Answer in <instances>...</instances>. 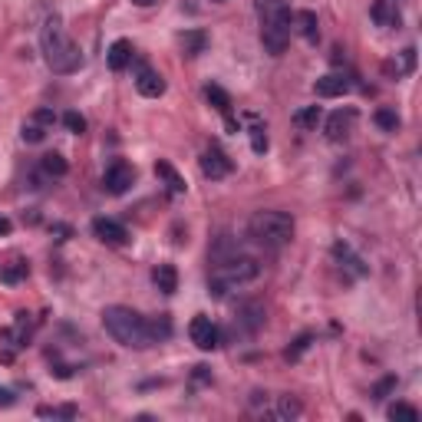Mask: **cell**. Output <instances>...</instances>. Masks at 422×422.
Returning a JSON list of instances; mask_svg holds the SVG:
<instances>
[{
	"mask_svg": "<svg viewBox=\"0 0 422 422\" xmlns=\"http://www.w3.org/2000/svg\"><path fill=\"white\" fill-rule=\"evenodd\" d=\"M93 234H96V241L109 244V248H126L129 244L126 224H119L116 218H93Z\"/></svg>",
	"mask_w": 422,
	"mask_h": 422,
	"instance_id": "cell-8",
	"label": "cell"
},
{
	"mask_svg": "<svg viewBox=\"0 0 422 422\" xmlns=\"http://www.w3.org/2000/svg\"><path fill=\"white\" fill-rule=\"evenodd\" d=\"M248 136H251V149H254V156H264V152H267V129H264V126L254 122Z\"/></svg>",
	"mask_w": 422,
	"mask_h": 422,
	"instance_id": "cell-31",
	"label": "cell"
},
{
	"mask_svg": "<svg viewBox=\"0 0 422 422\" xmlns=\"http://www.w3.org/2000/svg\"><path fill=\"white\" fill-rule=\"evenodd\" d=\"M311 340H313L311 333L297 336V340H293V346H291V350H287V360H301V353H303V350H307V346H311Z\"/></svg>",
	"mask_w": 422,
	"mask_h": 422,
	"instance_id": "cell-34",
	"label": "cell"
},
{
	"mask_svg": "<svg viewBox=\"0 0 422 422\" xmlns=\"http://www.w3.org/2000/svg\"><path fill=\"white\" fill-rule=\"evenodd\" d=\"M63 126H66L73 136H83V132H86V116H79V112H66V116H63Z\"/></svg>",
	"mask_w": 422,
	"mask_h": 422,
	"instance_id": "cell-32",
	"label": "cell"
},
{
	"mask_svg": "<svg viewBox=\"0 0 422 422\" xmlns=\"http://www.w3.org/2000/svg\"><path fill=\"white\" fill-rule=\"evenodd\" d=\"M103 327L106 333L116 340V343L129 346V350H146L152 346V336H149V320L142 317L132 307H122V303H112L103 311Z\"/></svg>",
	"mask_w": 422,
	"mask_h": 422,
	"instance_id": "cell-2",
	"label": "cell"
},
{
	"mask_svg": "<svg viewBox=\"0 0 422 422\" xmlns=\"http://www.w3.org/2000/svg\"><path fill=\"white\" fill-rule=\"evenodd\" d=\"M416 69V46H406L403 50V73H413Z\"/></svg>",
	"mask_w": 422,
	"mask_h": 422,
	"instance_id": "cell-35",
	"label": "cell"
},
{
	"mask_svg": "<svg viewBox=\"0 0 422 422\" xmlns=\"http://www.w3.org/2000/svg\"><path fill=\"white\" fill-rule=\"evenodd\" d=\"M152 281H156V287L162 293L179 291V271H175V264H159L156 271H152Z\"/></svg>",
	"mask_w": 422,
	"mask_h": 422,
	"instance_id": "cell-20",
	"label": "cell"
},
{
	"mask_svg": "<svg viewBox=\"0 0 422 422\" xmlns=\"http://www.w3.org/2000/svg\"><path fill=\"white\" fill-rule=\"evenodd\" d=\"M189 336H191V343L199 346V350H205V353H211V350H218V346H221V330H218V323L211 317H205V313L191 317Z\"/></svg>",
	"mask_w": 422,
	"mask_h": 422,
	"instance_id": "cell-6",
	"label": "cell"
},
{
	"mask_svg": "<svg viewBox=\"0 0 422 422\" xmlns=\"http://www.w3.org/2000/svg\"><path fill=\"white\" fill-rule=\"evenodd\" d=\"M40 419H76V406H40Z\"/></svg>",
	"mask_w": 422,
	"mask_h": 422,
	"instance_id": "cell-28",
	"label": "cell"
},
{
	"mask_svg": "<svg viewBox=\"0 0 422 422\" xmlns=\"http://www.w3.org/2000/svg\"><path fill=\"white\" fill-rule=\"evenodd\" d=\"M234 327H241L244 336H254L261 327H264V307H258V303H241V307H238Z\"/></svg>",
	"mask_w": 422,
	"mask_h": 422,
	"instance_id": "cell-15",
	"label": "cell"
},
{
	"mask_svg": "<svg viewBox=\"0 0 422 422\" xmlns=\"http://www.w3.org/2000/svg\"><path fill=\"white\" fill-rule=\"evenodd\" d=\"M323 122V109L320 106H303V109L293 112V126L307 132H317V126Z\"/></svg>",
	"mask_w": 422,
	"mask_h": 422,
	"instance_id": "cell-21",
	"label": "cell"
},
{
	"mask_svg": "<svg viewBox=\"0 0 422 422\" xmlns=\"http://www.w3.org/2000/svg\"><path fill=\"white\" fill-rule=\"evenodd\" d=\"M53 122H56V116H53V109H36L30 119L24 122V129H20V136H24V142H30V146H40L46 139V132L53 129Z\"/></svg>",
	"mask_w": 422,
	"mask_h": 422,
	"instance_id": "cell-9",
	"label": "cell"
},
{
	"mask_svg": "<svg viewBox=\"0 0 422 422\" xmlns=\"http://www.w3.org/2000/svg\"><path fill=\"white\" fill-rule=\"evenodd\" d=\"M26 274H30V264H26L24 258L0 261V284L17 287V284H24V281H26Z\"/></svg>",
	"mask_w": 422,
	"mask_h": 422,
	"instance_id": "cell-18",
	"label": "cell"
},
{
	"mask_svg": "<svg viewBox=\"0 0 422 422\" xmlns=\"http://www.w3.org/2000/svg\"><path fill=\"white\" fill-rule=\"evenodd\" d=\"M136 60V50H132L129 40H112V46L106 50V63H109L112 73H126Z\"/></svg>",
	"mask_w": 422,
	"mask_h": 422,
	"instance_id": "cell-14",
	"label": "cell"
},
{
	"mask_svg": "<svg viewBox=\"0 0 422 422\" xmlns=\"http://www.w3.org/2000/svg\"><path fill=\"white\" fill-rule=\"evenodd\" d=\"M136 89L139 96H146V99H159L165 93V79L159 69H152L149 63H139L136 66Z\"/></svg>",
	"mask_w": 422,
	"mask_h": 422,
	"instance_id": "cell-11",
	"label": "cell"
},
{
	"mask_svg": "<svg viewBox=\"0 0 422 422\" xmlns=\"http://www.w3.org/2000/svg\"><path fill=\"white\" fill-rule=\"evenodd\" d=\"M301 413H303V406L297 403V399H291V396H277L274 409H271L267 416H274V419H297Z\"/></svg>",
	"mask_w": 422,
	"mask_h": 422,
	"instance_id": "cell-26",
	"label": "cell"
},
{
	"mask_svg": "<svg viewBox=\"0 0 422 422\" xmlns=\"http://www.w3.org/2000/svg\"><path fill=\"white\" fill-rule=\"evenodd\" d=\"M353 89V83L343 76V73H327V76H320L317 83H313V93L320 96V99H336V96H346Z\"/></svg>",
	"mask_w": 422,
	"mask_h": 422,
	"instance_id": "cell-13",
	"label": "cell"
},
{
	"mask_svg": "<svg viewBox=\"0 0 422 422\" xmlns=\"http://www.w3.org/2000/svg\"><path fill=\"white\" fill-rule=\"evenodd\" d=\"M205 99H208V103H211V106H215L218 112H221L224 119L231 116V96L224 93L221 86H215V83H208V86H205Z\"/></svg>",
	"mask_w": 422,
	"mask_h": 422,
	"instance_id": "cell-25",
	"label": "cell"
},
{
	"mask_svg": "<svg viewBox=\"0 0 422 422\" xmlns=\"http://www.w3.org/2000/svg\"><path fill=\"white\" fill-rule=\"evenodd\" d=\"M333 254H336V261H340V264L353 271V277H363V274H366V267H363V261L353 254V248H350V244L340 241V244L333 248Z\"/></svg>",
	"mask_w": 422,
	"mask_h": 422,
	"instance_id": "cell-24",
	"label": "cell"
},
{
	"mask_svg": "<svg viewBox=\"0 0 422 422\" xmlns=\"http://www.w3.org/2000/svg\"><path fill=\"white\" fill-rule=\"evenodd\" d=\"M201 175H205V179H211V181H221V179H228V175H231V159L224 156L221 149L218 146H211V149H205V152H201Z\"/></svg>",
	"mask_w": 422,
	"mask_h": 422,
	"instance_id": "cell-10",
	"label": "cell"
},
{
	"mask_svg": "<svg viewBox=\"0 0 422 422\" xmlns=\"http://www.w3.org/2000/svg\"><path fill=\"white\" fill-rule=\"evenodd\" d=\"M205 46H208L205 30H185V34H181V50H185V56H201Z\"/></svg>",
	"mask_w": 422,
	"mask_h": 422,
	"instance_id": "cell-22",
	"label": "cell"
},
{
	"mask_svg": "<svg viewBox=\"0 0 422 422\" xmlns=\"http://www.w3.org/2000/svg\"><path fill=\"white\" fill-rule=\"evenodd\" d=\"M132 181H136V169H132L129 162L116 159V162L106 165V172H103V189L109 191V195H126V191L132 189Z\"/></svg>",
	"mask_w": 422,
	"mask_h": 422,
	"instance_id": "cell-7",
	"label": "cell"
},
{
	"mask_svg": "<svg viewBox=\"0 0 422 422\" xmlns=\"http://www.w3.org/2000/svg\"><path fill=\"white\" fill-rule=\"evenodd\" d=\"M50 234H53V241H66L69 234H73V228H69V224H53Z\"/></svg>",
	"mask_w": 422,
	"mask_h": 422,
	"instance_id": "cell-36",
	"label": "cell"
},
{
	"mask_svg": "<svg viewBox=\"0 0 422 422\" xmlns=\"http://www.w3.org/2000/svg\"><path fill=\"white\" fill-rule=\"evenodd\" d=\"M261 17V44L271 56H281L291 44V10L284 0H254Z\"/></svg>",
	"mask_w": 422,
	"mask_h": 422,
	"instance_id": "cell-3",
	"label": "cell"
},
{
	"mask_svg": "<svg viewBox=\"0 0 422 422\" xmlns=\"http://www.w3.org/2000/svg\"><path fill=\"white\" fill-rule=\"evenodd\" d=\"M399 386V379L396 376H386V379H379L376 386H373V399H386L393 389Z\"/></svg>",
	"mask_w": 422,
	"mask_h": 422,
	"instance_id": "cell-33",
	"label": "cell"
},
{
	"mask_svg": "<svg viewBox=\"0 0 422 422\" xmlns=\"http://www.w3.org/2000/svg\"><path fill=\"white\" fill-rule=\"evenodd\" d=\"M248 231L258 244L277 251V248H284V244H291L293 218L287 215V211H258V215L248 221Z\"/></svg>",
	"mask_w": 422,
	"mask_h": 422,
	"instance_id": "cell-5",
	"label": "cell"
},
{
	"mask_svg": "<svg viewBox=\"0 0 422 422\" xmlns=\"http://www.w3.org/2000/svg\"><path fill=\"white\" fill-rule=\"evenodd\" d=\"M353 122H356V109H336L333 116H327V126H323V132H327L330 142H343L350 132H353Z\"/></svg>",
	"mask_w": 422,
	"mask_h": 422,
	"instance_id": "cell-12",
	"label": "cell"
},
{
	"mask_svg": "<svg viewBox=\"0 0 422 422\" xmlns=\"http://www.w3.org/2000/svg\"><path fill=\"white\" fill-rule=\"evenodd\" d=\"M291 24L297 26V34H301L307 44H317L320 40V24H317V14H313V10H297L291 17Z\"/></svg>",
	"mask_w": 422,
	"mask_h": 422,
	"instance_id": "cell-19",
	"label": "cell"
},
{
	"mask_svg": "<svg viewBox=\"0 0 422 422\" xmlns=\"http://www.w3.org/2000/svg\"><path fill=\"white\" fill-rule=\"evenodd\" d=\"M10 231H14V224H10V218H4V215H0V238H7Z\"/></svg>",
	"mask_w": 422,
	"mask_h": 422,
	"instance_id": "cell-37",
	"label": "cell"
},
{
	"mask_svg": "<svg viewBox=\"0 0 422 422\" xmlns=\"http://www.w3.org/2000/svg\"><path fill=\"white\" fill-rule=\"evenodd\" d=\"M132 4H136V7H152L156 0H132Z\"/></svg>",
	"mask_w": 422,
	"mask_h": 422,
	"instance_id": "cell-39",
	"label": "cell"
},
{
	"mask_svg": "<svg viewBox=\"0 0 422 422\" xmlns=\"http://www.w3.org/2000/svg\"><path fill=\"white\" fill-rule=\"evenodd\" d=\"M0 406H14V393L0 386Z\"/></svg>",
	"mask_w": 422,
	"mask_h": 422,
	"instance_id": "cell-38",
	"label": "cell"
},
{
	"mask_svg": "<svg viewBox=\"0 0 422 422\" xmlns=\"http://www.w3.org/2000/svg\"><path fill=\"white\" fill-rule=\"evenodd\" d=\"M258 277H261V261L238 251V254H228V258H221L215 264V274L208 281V293L224 297L228 291L251 284V281H258Z\"/></svg>",
	"mask_w": 422,
	"mask_h": 422,
	"instance_id": "cell-4",
	"label": "cell"
},
{
	"mask_svg": "<svg viewBox=\"0 0 422 422\" xmlns=\"http://www.w3.org/2000/svg\"><path fill=\"white\" fill-rule=\"evenodd\" d=\"M370 17L376 26H386V30H393V26H403V14H399V4L396 0H376L370 10Z\"/></svg>",
	"mask_w": 422,
	"mask_h": 422,
	"instance_id": "cell-16",
	"label": "cell"
},
{
	"mask_svg": "<svg viewBox=\"0 0 422 422\" xmlns=\"http://www.w3.org/2000/svg\"><path fill=\"white\" fill-rule=\"evenodd\" d=\"M149 336H152V343H162V340H169V336H172V320L165 317V313L152 317V320H149Z\"/></svg>",
	"mask_w": 422,
	"mask_h": 422,
	"instance_id": "cell-27",
	"label": "cell"
},
{
	"mask_svg": "<svg viewBox=\"0 0 422 422\" xmlns=\"http://www.w3.org/2000/svg\"><path fill=\"white\" fill-rule=\"evenodd\" d=\"M156 179L162 181L165 185V191H169V195H185V189H189V185H185V179H181L179 175V169H175L172 162H156Z\"/></svg>",
	"mask_w": 422,
	"mask_h": 422,
	"instance_id": "cell-17",
	"label": "cell"
},
{
	"mask_svg": "<svg viewBox=\"0 0 422 422\" xmlns=\"http://www.w3.org/2000/svg\"><path fill=\"white\" fill-rule=\"evenodd\" d=\"M373 122H376L379 129L383 132H396L399 126H403V119H399L396 112L393 109H386V106H383V109H376V116H373Z\"/></svg>",
	"mask_w": 422,
	"mask_h": 422,
	"instance_id": "cell-29",
	"label": "cell"
},
{
	"mask_svg": "<svg viewBox=\"0 0 422 422\" xmlns=\"http://www.w3.org/2000/svg\"><path fill=\"white\" fill-rule=\"evenodd\" d=\"M40 169H44L46 179H63V175L69 172V162L60 156V152H46V156L40 159Z\"/></svg>",
	"mask_w": 422,
	"mask_h": 422,
	"instance_id": "cell-23",
	"label": "cell"
},
{
	"mask_svg": "<svg viewBox=\"0 0 422 422\" xmlns=\"http://www.w3.org/2000/svg\"><path fill=\"white\" fill-rule=\"evenodd\" d=\"M211 4H228V0H211Z\"/></svg>",
	"mask_w": 422,
	"mask_h": 422,
	"instance_id": "cell-40",
	"label": "cell"
},
{
	"mask_svg": "<svg viewBox=\"0 0 422 422\" xmlns=\"http://www.w3.org/2000/svg\"><path fill=\"white\" fill-rule=\"evenodd\" d=\"M386 416H389L393 422H396V419L416 422V419H419V409H416V406H409V403H393V406L386 409Z\"/></svg>",
	"mask_w": 422,
	"mask_h": 422,
	"instance_id": "cell-30",
	"label": "cell"
},
{
	"mask_svg": "<svg viewBox=\"0 0 422 422\" xmlns=\"http://www.w3.org/2000/svg\"><path fill=\"white\" fill-rule=\"evenodd\" d=\"M40 50H44L46 66L56 73V76H69V73H79L83 66V50L76 46V40L66 34L63 20L53 14L44 20L40 26Z\"/></svg>",
	"mask_w": 422,
	"mask_h": 422,
	"instance_id": "cell-1",
	"label": "cell"
}]
</instances>
